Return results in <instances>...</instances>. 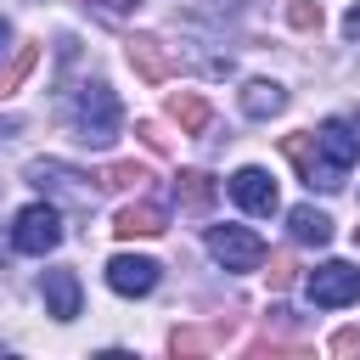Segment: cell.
<instances>
[{"mask_svg": "<svg viewBox=\"0 0 360 360\" xmlns=\"http://www.w3.org/2000/svg\"><path fill=\"white\" fill-rule=\"evenodd\" d=\"M354 158H360V129H354V124H343V118H326V124L315 129V158H309L304 180H309V186H321V191H338Z\"/></svg>", "mask_w": 360, "mask_h": 360, "instance_id": "cell-1", "label": "cell"}, {"mask_svg": "<svg viewBox=\"0 0 360 360\" xmlns=\"http://www.w3.org/2000/svg\"><path fill=\"white\" fill-rule=\"evenodd\" d=\"M118 129H124V107H118V96H112L101 79L84 84V90L73 96V135H79L84 146H112Z\"/></svg>", "mask_w": 360, "mask_h": 360, "instance_id": "cell-2", "label": "cell"}, {"mask_svg": "<svg viewBox=\"0 0 360 360\" xmlns=\"http://www.w3.org/2000/svg\"><path fill=\"white\" fill-rule=\"evenodd\" d=\"M28 180H34L39 191H51L56 202L96 208V186H90V174H79V169H68V163H56V158H39V163H28Z\"/></svg>", "mask_w": 360, "mask_h": 360, "instance_id": "cell-3", "label": "cell"}, {"mask_svg": "<svg viewBox=\"0 0 360 360\" xmlns=\"http://www.w3.org/2000/svg\"><path fill=\"white\" fill-rule=\"evenodd\" d=\"M56 242H62V214H56L51 202H28V208L11 219V248H17V253H34V259H39V253H51Z\"/></svg>", "mask_w": 360, "mask_h": 360, "instance_id": "cell-4", "label": "cell"}, {"mask_svg": "<svg viewBox=\"0 0 360 360\" xmlns=\"http://www.w3.org/2000/svg\"><path fill=\"white\" fill-rule=\"evenodd\" d=\"M304 292H309V304H315V309H343V304H354V298H360V270H354V264H343V259H326L321 270H309Z\"/></svg>", "mask_w": 360, "mask_h": 360, "instance_id": "cell-5", "label": "cell"}, {"mask_svg": "<svg viewBox=\"0 0 360 360\" xmlns=\"http://www.w3.org/2000/svg\"><path fill=\"white\" fill-rule=\"evenodd\" d=\"M208 253H214L225 270H259V264H264V242H259L248 225H214V231H208Z\"/></svg>", "mask_w": 360, "mask_h": 360, "instance_id": "cell-6", "label": "cell"}, {"mask_svg": "<svg viewBox=\"0 0 360 360\" xmlns=\"http://www.w3.org/2000/svg\"><path fill=\"white\" fill-rule=\"evenodd\" d=\"M158 281H163V264L146 259V253H112L107 259V287L124 292V298H146Z\"/></svg>", "mask_w": 360, "mask_h": 360, "instance_id": "cell-7", "label": "cell"}, {"mask_svg": "<svg viewBox=\"0 0 360 360\" xmlns=\"http://www.w3.org/2000/svg\"><path fill=\"white\" fill-rule=\"evenodd\" d=\"M231 197H236V208H248V214H276V208H281L276 180H270V169H259V163H248V169L231 174Z\"/></svg>", "mask_w": 360, "mask_h": 360, "instance_id": "cell-8", "label": "cell"}, {"mask_svg": "<svg viewBox=\"0 0 360 360\" xmlns=\"http://www.w3.org/2000/svg\"><path fill=\"white\" fill-rule=\"evenodd\" d=\"M45 309L56 315V321H73L79 315V304H84V292H79V276L73 270H45Z\"/></svg>", "mask_w": 360, "mask_h": 360, "instance_id": "cell-9", "label": "cell"}, {"mask_svg": "<svg viewBox=\"0 0 360 360\" xmlns=\"http://www.w3.org/2000/svg\"><path fill=\"white\" fill-rule=\"evenodd\" d=\"M129 68H135L141 79H152V84H158V79H169V68H174V62H169L163 39H152V34H135V39H129Z\"/></svg>", "mask_w": 360, "mask_h": 360, "instance_id": "cell-10", "label": "cell"}, {"mask_svg": "<svg viewBox=\"0 0 360 360\" xmlns=\"http://www.w3.org/2000/svg\"><path fill=\"white\" fill-rule=\"evenodd\" d=\"M163 225H169V214H163L158 202H129V208L112 214V231H118V236H158Z\"/></svg>", "mask_w": 360, "mask_h": 360, "instance_id": "cell-11", "label": "cell"}, {"mask_svg": "<svg viewBox=\"0 0 360 360\" xmlns=\"http://www.w3.org/2000/svg\"><path fill=\"white\" fill-rule=\"evenodd\" d=\"M281 107H287V90L276 79H248L242 84V112L248 118H276Z\"/></svg>", "mask_w": 360, "mask_h": 360, "instance_id": "cell-12", "label": "cell"}, {"mask_svg": "<svg viewBox=\"0 0 360 360\" xmlns=\"http://www.w3.org/2000/svg\"><path fill=\"white\" fill-rule=\"evenodd\" d=\"M169 118H174L186 135H202L208 118H214V107H208V96H197V90H174V96H169Z\"/></svg>", "mask_w": 360, "mask_h": 360, "instance_id": "cell-13", "label": "cell"}, {"mask_svg": "<svg viewBox=\"0 0 360 360\" xmlns=\"http://www.w3.org/2000/svg\"><path fill=\"white\" fill-rule=\"evenodd\" d=\"M287 231H292V242H304V248H326V242H332V219H326L321 208H309V202H298V208L287 214Z\"/></svg>", "mask_w": 360, "mask_h": 360, "instance_id": "cell-14", "label": "cell"}, {"mask_svg": "<svg viewBox=\"0 0 360 360\" xmlns=\"http://www.w3.org/2000/svg\"><path fill=\"white\" fill-rule=\"evenodd\" d=\"M34 56H39V51H34V45H22V51H17V56H11V68H6V73H0V96H11V90H17V84H22V79H28V68H34Z\"/></svg>", "mask_w": 360, "mask_h": 360, "instance_id": "cell-15", "label": "cell"}, {"mask_svg": "<svg viewBox=\"0 0 360 360\" xmlns=\"http://www.w3.org/2000/svg\"><path fill=\"white\" fill-rule=\"evenodd\" d=\"M180 191H186V208H208V197H214V186H208V174H202V169L180 174Z\"/></svg>", "mask_w": 360, "mask_h": 360, "instance_id": "cell-16", "label": "cell"}, {"mask_svg": "<svg viewBox=\"0 0 360 360\" xmlns=\"http://www.w3.org/2000/svg\"><path fill=\"white\" fill-rule=\"evenodd\" d=\"M287 22H292V28H304V34H315V28H321V6L292 0V6H287Z\"/></svg>", "mask_w": 360, "mask_h": 360, "instance_id": "cell-17", "label": "cell"}, {"mask_svg": "<svg viewBox=\"0 0 360 360\" xmlns=\"http://www.w3.org/2000/svg\"><path fill=\"white\" fill-rule=\"evenodd\" d=\"M141 180H146L141 163H112V169H107V186H118V191H129V186H141Z\"/></svg>", "mask_w": 360, "mask_h": 360, "instance_id": "cell-18", "label": "cell"}, {"mask_svg": "<svg viewBox=\"0 0 360 360\" xmlns=\"http://www.w3.org/2000/svg\"><path fill=\"white\" fill-rule=\"evenodd\" d=\"M79 6H90L96 17H107V22H118V17H129L141 0H79Z\"/></svg>", "mask_w": 360, "mask_h": 360, "instance_id": "cell-19", "label": "cell"}, {"mask_svg": "<svg viewBox=\"0 0 360 360\" xmlns=\"http://www.w3.org/2000/svg\"><path fill=\"white\" fill-rule=\"evenodd\" d=\"M208 343H214V332H174V354H197Z\"/></svg>", "mask_w": 360, "mask_h": 360, "instance_id": "cell-20", "label": "cell"}, {"mask_svg": "<svg viewBox=\"0 0 360 360\" xmlns=\"http://www.w3.org/2000/svg\"><path fill=\"white\" fill-rule=\"evenodd\" d=\"M332 349H338V354H360V326H343V332L332 338Z\"/></svg>", "mask_w": 360, "mask_h": 360, "instance_id": "cell-21", "label": "cell"}, {"mask_svg": "<svg viewBox=\"0 0 360 360\" xmlns=\"http://www.w3.org/2000/svg\"><path fill=\"white\" fill-rule=\"evenodd\" d=\"M292 281V264L287 259H270V287H287Z\"/></svg>", "mask_w": 360, "mask_h": 360, "instance_id": "cell-22", "label": "cell"}, {"mask_svg": "<svg viewBox=\"0 0 360 360\" xmlns=\"http://www.w3.org/2000/svg\"><path fill=\"white\" fill-rule=\"evenodd\" d=\"M343 28H349V34H354V39H360V6H354V11H349V17H343Z\"/></svg>", "mask_w": 360, "mask_h": 360, "instance_id": "cell-23", "label": "cell"}, {"mask_svg": "<svg viewBox=\"0 0 360 360\" xmlns=\"http://www.w3.org/2000/svg\"><path fill=\"white\" fill-rule=\"evenodd\" d=\"M6 135H17V118H0V141H6Z\"/></svg>", "mask_w": 360, "mask_h": 360, "instance_id": "cell-24", "label": "cell"}, {"mask_svg": "<svg viewBox=\"0 0 360 360\" xmlns=\"http://www.w3.org/2000/svg\"><path fill=\"white\" fill-rule=\"evenodd\" d=\"M6 45H11V22L0 17V51H6Z\"/></svg>", "mask_w": 360, "mask_h": 360, "instance_id": "cell-25", "label": "cell"}, {"mask_svg": "<svg viewBox=\"0 0 360 360\" xmlns=\"http://www.w3.org/2000/svg\"><path fill=\"white\" fill-rule=\"evenodd\" d=\"M354 242H360V225H354Z\"/></svg>", "mask_w": 360, "mask_h": 360, "instance_id": "cell-26", "label": "cell"}]
</instances>
